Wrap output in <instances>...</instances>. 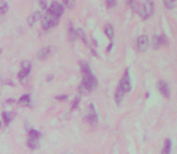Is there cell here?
Here are the masks:
<instances>
[{
  "mask_svg": "<svg viewBox=\"0 0 177 154\" xmlns=\"http://www.w3.org/2000/svg\"><path fill=\"white\" fill-rule=\"evenodd\" d=\"M40 5H41V6H42L43 9H46V10H47V4L45 3V1H41V3H40Z\"/></svg>",
  "mask_w": 177,
  "mask_h": 154,
  "instance_id": "cell-29",
  "label": "cell"
},
{
  "mask_svg": "<svg viewBox=\"0 0 177 154\" xmlns=\"http://www.w3.org/2000/svg\"><path fill=\"white\" fill-rule=\"evenodd\" d=\"M40 17H41V13L40 12H35L32 17H29V20H28V24L32 27V25H34L35 23L38 22V20L40 19Z\"/></svg>",
  "mask_w": 177,
  "mask_h": 154,
  "instance_id": "cell-15",
  "label": "cell"
},
{
  "mask_svg": "<svg viewBox=\"0 0 177 154\" xmlns=\"http://www.w3.org/2000/svg\"><path fill=\"white\" fill-rule=\"evenodd\" d=\"M118 89L123 93H128L131 89V83H130V78H129V70H125L124 76L122 77V80L119 82V86H118Z\"/></svg>",
  "mask_w": 177,
  "mask_h": 154,
  "instance_id": "cell-4",
  "label": "cell"
},
{
  "mask_svg": "<svg viewBox=\"0 0 177 154\" xmlns=\"http://www.w3.org/2000/svg\"><path fill=\"white\" fill-rule=\"evenodd\" d=\"M58 22H59V17H55V16H53V14H51V13L47 12V14L42 19V28L45 30L52 29L53 27H55V25L58 24Z\"/></svg>",
  "mask_w": 177,
  "mask_h": 154,
  "instance_id": "cell-3",
  "label": "cell"
},
{
  "mask_svg": "<svg viewBox=\"0 0 177 154\" xmlns=\"http://www.w3.org/2000/svg\"><path fill=\"white\" fill-rule=\"evenodd\" d=\"M64 4L66 5V6H69V7H72L74 6V1H69V0H65Z\"/></svg>",
  "mask_w": 177,
  "mask_h": 154,
  "instance_id": "cell-28",
  "label": "cell"
},
{
  "mask_svg": "<svg viewBox=\"0 0 177 154\" xmlns=\"http://www.w3.org/2000/svg\"><path fill=\"white\" fill-rule=\"evenodd\" d=\"M1 118H3V120H4L5 124H10L11 120L13 119V116H12V113H10V112H3Z\"/></svg>",
  "mask_w": 177,
  "mask_h": 154,
  "instance_id": "cell-14",
  "label": "cell"
},
{
  "mask_svg": "<svg viewBox=\"0 0 177 154\" xmlns=\"http://www.w3.org/2000/svg\"><path fill=\"white\" fill-rule=\"evenodd\" d=\"M164 5L166 7H169V9H172L174 6H175V3L174 1H168V0H165L164 1Z\"/></svg>",
  "mask_w": 177,
  "mask_h": 154,
  "instance_id": "cell-25",
  "label": "cell"
},
{
  "mask_svg": "<svg viewBox=\"0 0 177 154\" xmlns=\"http://www.w3.org/2000/svg\"><path fill=\"white\" fill-rule=\"evenodd\" d=\"M68 36L71 42H74L76 40V29L72 27V24H69V27H68Z\"/></svg>",
  "mask_w": 177,
  "mask_h": 154,
  "instance_id": "cell-13",
  "label": "cell"
},
{
  "mask_svg": "<svg viewBox=\"0 0 177 154\" xmlns=\"http://www.w3.org/2000/svg\"><path fill=\"white\" fill-rule=\"evenodd\" d=\"M0 84H1V80H0Z\"/></svg>",
  "mask_w": 177,
  "mask_h": 154,
  "instance_id": "cell-32",
  "label": "cell"
},
{
  "mask_svg": "<svg viewBox=\"0 0 177 154\" xmlns=\"http://www.w3.org/2000/svg\"><path fill=\"white\" fill-rule=\"evenodd\" d=\"M129 4L134 7L135 11H138L141 14V17L145 18V19L148 18L152 14V12H153V3L152 1H146L142 5H140L138 3H134V1H130Z\"/></svg>",
  "mask_w": 177,
  "mask_h": 154,
  "instance_id": "cell-1",
  "label": "cell"
},
{
  "mask_svg": "<svg viewBox=\"0 0 177 154\" xmlns=\"http://www.w3.org/2000/svg\"><path fill=\"white\" fill-rule=\"evenodd\" d=\"M163 43H166V38L164 35H155V36L152 39V46H153L155 49H158Z\"/></svg>",
  "mask_w": 177,
  "mask_h": 154,
  "instance_id": "cell-8",
  "label": "cell"
},
{
  "mask_svg": "<svg viewBox=\"0 0 177 154\" xmlns=\"http://www.w3.org/2000/svg\"><path fill=\"white\" fill-rule=\"evenodd\" d=\"M49 54H51V47H43V48L39 52L38 57H39V59L45 60V59H47V58H48V55H49Z\"/></svg>",
  "mask_w": 177,
  "mask_h": 154,
  "instance_id": "cell-11",
  "label": "cell"
},
{
  "mask_svg": "<svg viewBox=\"0 0 177 154\" xmlns=\"http://www.w3.org/2000/svg\"><path fill=\"white\" fill-rule=\"evenodd\" d=\"M21 66H22L21 71H24V72L30 74V70H32V63H30V61H27V60L22 61V65Z\"/></svg>",
  "mask_w": 177,
  "mask_h": 154,
  "instance_id": "cell-18",
  "label": "cell"
},
{
  "mask_svg": "<svg viewBox=\"0 0 177 154\" xmlns=\"http://www.w3.org/2000/svg\"><path fill=\"white\" fill-rule=\"evenodd\" d=\"M81 70H82V75H83V76L92 75V70H90V66H89L88 63H86V61H81Z\"/></svg>",
  "mask_w": 177,
  "mask_h": 154,
  "instance_id": "cell-12",
  "label": "cell"
},
{
  "mask_svg": "<svg viewBox=\"0 0 177 154\" xmlns=\"http://www.w3.org/2000/svg\"><path fill=\"white\" fill-rule=\"evenodd\" d=\"M98 82H97V78L94 77V75H88V76H83V80L81 82V84L78 87V90L80 93H88V91L93 90L95 87H97Z\"/></svg>",
  "mask_w": 177,
  "mask_h": 154,
  "instance_id": "cell-2",
  "label": "cell"
},
{
  "mask_svg": "<svg viewBox=\"0 0 177 154\" xmlns=\"http://www.w3.org/2000/svg\"><path fill=\"white\" fill-rule=\"evenodd\" d=\"M28 76H29V74L24 72V71H19V72H18V78H19V81H22V82L27 80Z\"/></svg>",
  "mask_w": 177,
  "mask_h": 154,
  "instance_id": "cell-23",
  "label": "cell"
},
{
  "mask_svg": "<svg viewBox=\"0 0 177 154\" xmlns=\"http://www.w3.org/2000/svg\"><path fill=\"white\" fill-rule=\"evenodd\" d=\"M57 100H59V101H64V100H66L68 99V95H65V94H63V95H58L57 97H55Z\"/></svg>",
  "mask_w": 177,
  "mask_h": 154,
  "instance_id": "cell-26",
  "label": "cell"
},
{
  "mask_svg": "<svg viewBox=\"0 0 177 154\" xmlns=\"http://www.w3.org/2000/svg\"><path fill=\"white\" fill-rule=\"evenodd\" d=\"M28 147L30 148V149H35V148H38V140H34V138H30L28 140Z\"/></svg>",
  "mask_w": 177,
  "mask_h": 154,
  "instance_id": "cell-21",
  "label": "cell"
},
{
  "mask_svg": "<svg viewBox=\"0 0 177 154\" xmlns=\"http://www.w3.org/2000/svg\"><path fill=\"white\" fill-rule=\"evenodd\" d=\"M47 12L53 14L55 17H60L64 13V6L58 1H53L49 5V7L47 9Z\"/></svg>",
  "mask_w": 177,
  "mask_h": 154,
  "instance_id": "cell-5",
  "label": "cell"
},
{
  "mask_svg": "<svg viewBox=\"0 0 177 154\" xmlns=\"http://www.w3.org/2000/svg\"><path fill=\"white\" fill-rule=\"evenodd\" d=\"M157 87H158V90L160 91V94H163L165 97H169L170 91H169L168 83H166L165 81H159L158 83H157Z\"/></svg>",
  "mask_w": 177,
  "mask_h": 154,
  "instance_id": "cell-9",
  "label": "cell"
},
{
  "mask_svg": "<svg viewBox=\"0 0 177 154\" xmlns=\"http://www.w3.org/2000/svg\"><path fill=\"white\" fill-rule=\"evenodd\" d=\"M7 10H9V5H7V3L0 1V14L6 13V12H7Z\"/></svg>",
  "mask_w": 177,
  "mask_h": 154,
  "instance_id": "cell-22",
  "label": "cell"
},
{
  "mask_svg": "<svg viewBox=\"0 0 177 154\" xmlns=\"http://www.w3.org/2000/svg\"><path fill=\"white\" fill-rule=\"evenodd\" d=\"M171 149H172V143H171L170 138H166L164 141V146L161 149V154H171Z\"/></svg>",
  "mask_w": 177,
  "mask_h": 154,
  "instance_id": "cell-10",
  "label": "cell"
},
{
  "mask_svg": "<svg viewBox=\"0 0 177 154\" xmlns=\"http://www.w3.org/2000/svg\"><path fill=\"white\" fill-rule=\"evenodd\" d=\"M105 34L107 35L109 39H113V36H114V30H113V27L111 24H107L105 27Z\"/></svg>",
  "mask_w": 177,
  "mask_h": 154,
  "instance_id": "cell-17",
  "label": "cell"
},
{
  "mask_svg": "<svg viewBox=\"0 0 177 154\" xmlns=\"http://www.w3.org/2000/svg\"><path fill=\"white\" fill-rule=\"evenodd\" d=\"M106 5H107L109 7H112V6H114V5H116V1H114V0H112V1H111V0H107V1H106Z\"/></svg>",
  "mask_w": 177,
  "mask_h": 154,
  "instance_id": "cell-27",
  "label": "cell"
},
{
  "mask_svg": "<svg viewBox=\"0 0 177 154\" xmlns=\"http://www.w3.org/2000/svg\"><path fill=\"white\" fill-rule=\"evenodd\" d=\"M88 110H89V112H88L87 117H86V120L89 122L90 124L95 125V124L98 123V115H97V112H95V107H94V105H93V104H90L89 107H88Z\"/></svg>",
  "mask_w": 177,
  "mask_h": 154,
  "instance_id": "cell-6",
  "label": "cell"
},
{
  "mask_svg": "<svg viewBox=\"0 0 177 154\" xmlns=\"http://www.w3.org/2000/svg\"><path fill=\"white\" fill-rule=\"evenodd\" d=\"M18 102H19V105H22V106H29L30 105V95L24 94L23 96H21V99L18 100Z\"/></svg>",
  "mask_w": 177,
  "mask_h": 154,
  "instance_id": "cell-16",
  "label": "cell"
},
{
  "mask_svg": "<svg viewBox=\"0 0 177 154\" xmlns=\"http://www.w3.org/2000/svg\"><path fill=\"white\" fill-rule=\"evenodd\" d=\"M29 136H30V138H34V140H39V138L41 137V134L35 129H30L29 130Z\"/></svg>",
  "mask_w": 177,
  "mask_h": 154,
  "instance_id": "cell-20",
  "label": "cell"
},
{
  "mask_svg": "<svg viewBox=\"0 0 177 154\" xmlns=\"http://www.w3.org/2000/svg\"><path fill=\"white\" fill-rule=\"evenodd\" d=\"M123 95H124L123 91H120L119 89H117V91H116V94H114V99H116V102H117L118 105L122 104V101H123Z\"/></svg>",
  "mask_w": 177,
  "mask_h": 154,
  "instance_id": "cell-19",
  "label": "cell"
},
{
  "mask_svg": "<svg viewBox=\"0 0 177 154\" xmlns=\"http://www.w3.org/2000/svg\"><path fill=\"white\" fill-rule=\"evenodd\" d=\"M80 96H76L75 97V100L72 101V105H71V109L72 110H76V109H77V107H78V104H80Z\"/></svg>",
  "mask_w": 177,
  "mask_h": 154,
  "instance_id": "cell-24",
  "label": "cell"
},
{
  "mask_svg": "<svg viewBox=\"0 0 177 154\" xmlns=\"http://www.w3.org/2000/svg\"><path fill=\"white\" fill-rule=\"evenodd\" d=\"M3 126V123H1V120H0V128H1Z\"/></svg>",
  "mask_w": 177,
  "mask_h": 154,
  "instance_id": "cell-31",
  "label": "cell"
},
{
  "mask_svg": "<svg viewBox=\"0 0 177 154\" xmlns=\"http://www.w3.org/2000/svg\"><path fill=\"white\" fill-rule=\"evenodd\" d=\"M136 47H138V51H140V52L146 51V48L148 47V38L146 36V35L140 36L138 40H136Z\"/></svg>",
  "mask_w": 177,
  "mask_h": 154,
  "instance_id": "cell-7",
  "label": "cell"
},
{
  "mask_svg": "<svg viewBox=\"0 0 177 154\" xmlns=\"http://www.w3.org/2000/svg\"><path fill=\"white\" fill-rule=\"evenodd\" d=\"M112 47H113V43H110V45H109V47H107V52H110Z\"/></svg>",
  "mask_w": 177,
  "mask_h": 154,
  "instance_id": "cell-30",
  "label": "cell"
}]
</instances>
